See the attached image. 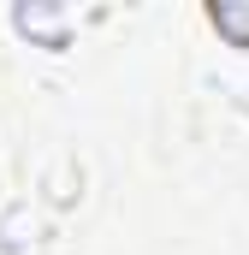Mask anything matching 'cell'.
<instances>
[{
  "mask_svg": "<svg viewBox=\"0 0 249 255\" xmlns=\"http://www.w3.org/2000/svg\"><path fill=\"white\" fill-rule=\"evenodd\" d=\"M24 36H36L42 48H65V12H48V6H18L12 12Z\"/></svg>",
  "mask_w": 249,
  "mask_h": 255,
  "instance_id": "6da1fadb",
  "label": "cell"
}]
</instances>
